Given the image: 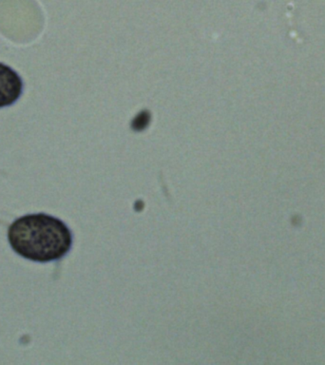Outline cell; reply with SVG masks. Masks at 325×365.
Segmentation results:
<instances>
[{"instance_id":"7a4b0ae2","label":"cell","mask_w":325,"mask_h":365,"mask_svg":"<svg viewBox=\"0 0 325 365\" xmlns=\"http://www.w3.org/2000/svg\"><path fill=\"white\" fill-rule=\"evenodd\" d=\"M23 82L19 74L0 63V108L14 104L21 96Z\"/></svg>"},{"instance_id":"6da1fadb","label":"cell","mask_w":325,"mask_h":365,"mask_svg":"<svg viewBox=\"0 0 325 365\" xmlns=\"http://www.w3.org/2000/svg\"><path fill=\"white\" fill-rule=\"evenodd\" d=\"M8 240L19 255L38 262L63 258L73 245V235L67 225L44 213L16 220L9 227Z\"/></svg>"}]
</instances>
